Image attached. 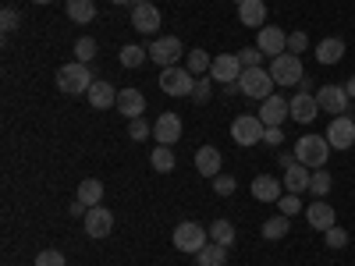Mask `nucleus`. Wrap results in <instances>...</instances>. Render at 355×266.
Listing matches in <instances>:
<instances>
[{"label":"nucleus","mask_w":355,"mask_h":266,"mask_svg":"<svg viewBox=\"0 0 355 266\" xmlns=\"http://www.w3.org/2000/svg\"><path fill=\"white\" fill-rule=\"evenodd\" d=\"M93 82H96L93 68L82 64V61H71V64H64L61 71H57V89H61V93H68V96L89 93V89H93Z\"/></svg>","instance_id":"f257e3e1"},{"label":"nucleus","mask_w":355,"mask_h":266,"mask_svg":"<svg viewBox=\"0 0 355 266\" xmlns=\"http://www.w3.org/2000/svg\"><path fill=\"white\" fill-rule=\"evenodd\" d=\"M295 160L320 170L323 163L331 160V142H327V135H302L299 142H295Z\"/></svg>","instance_id":"f03ea898"},{"label":"nucleus","mask_w":355,"mask_h":266,"mask_svg":"<svg viewBox=\"0 0 355 266\" xmlns=\"http://www.w3.org/2000/svg\"><path fill=\"white\" fill-rule=\"evenodd\" d=\"M274 78L266 68H245L242 78H239V93H245L249 100H266V96H274Z\"/></svg>","instance_id":"7ed1b4c3"},{"label":"nucleus","mask_w":355,"mask_h":266,"mask_svg":"<svg viewBox=\"0 0 355 266\" xmlns=\"http://www.w3.org/2000/svg\"><path fill=\"white\" fill-rule=\"evenodd\" d=\"M206 238H210V231H206V227H199L196 220H182V224L174 227V249H182V252H192V256H199L206 245H210Z\"/></svg>","instance_id":"20e7f679"},{"label":"nucleus","mask_w":355,"mask_h":266,"mask_svg":"<svg viewBox=\"0 0 355 266\" xmlns=\"http://www.w3.org/2000/svg\"><path fill=\"white\" fill-rule=\"evenodd\" d=\"M270 78L277 82V85H299L302 78H306V71H302V61H299V53H281V57H274L270 61Z\"/></svg>","instance_id":"39448f33"},{"label":"nucleus","mask_w":355,"mask_h":266,"mask_svg":"<svg viewBox=\"0 0 355 266\" xmlns=\"http://www.w3.org/2000/svg\"><path fill=\"white\" fill-rule=\"evenodd\" d=\"M263 132H266V125L259 121V114H242V117H234V121H231V139L239 145L263 142Z\"/></svg>","instance_id":"423d86ee"},{"label":"nucleus","mask_w":355,"mask_h":266,"mask_svg":"<svg viewBox=\"0 0 355 266\" xmlns=\"http://www.w3.org/2000/svg\"><path fill=\"white\" fill-rule=\"evenodd\" d=\"M160 89H164L167 96H192L196 75L189 68H164L160 71Z\"/></svg>","instance_id":"0eeeda50"},{"label":"nucleus","mask_w":355,"mask_h":266,"mask_svg":"<svg viewBox=\"0 0 355 266\" xmlns=\"http://www.w3.org/2000/svg\"><path fill=\"white\" fill-rule=\"evenodd\" d=\"M146 50H150V61L160 64V68H174V61L185 53V50H182V39H178V36H160V39H153Z\"/></svg>","instance_id":"6e6552de"},{"label":"nucleus","mask_w":355,"mask_h":266,"mask_svg":"<svg viewBox=\"0 0 355 266\" xmlns=\"http://www.w3.org/2000/svg\"><path fill=\"white\" fill-rule=\"evenodd\" d=\"M327 142H331V150H352L355 145V121L348 114H341V117H331V125H327Z\"/></svg>","instance_id":"1a4fd4ad"},{"label":"nucleus","mask_w":355,"mask_h":266,"mask_svg":"<svg viewBox=\"0 0 355 266\" xmlns=\"http://www.w3.org/2000/svg\"><path fill=\"white\" fill-rule=\"evenodd\" d=\"M242 61H239V53H220V57H214V64H210V75H214V82H220V85H234L242 78Z\"/></svg>","instance_id":"9d476101"},{"label":"nucleus","mask_w":355,"mask_h":266,"mask_svg":"<svg viewBox=\"0 0 355 266\" xmlns=\"http://www.w3.org/2000/svg\"><path fill=\"white\" fill-rule=\"evenodd\" d=\"M348 93H345V85H323V89H316V103H320V110H327L331 117H341V114H348Z\"/></svg>","instance_id":"9b49d317"},{"label":"nucleus","mask_w":355,"mask_h":266,"mask_svg":"<svg viewBox=\"0 0 355 266\" xmlns=\"http://www.w3.org/2000/svg\"><path fill=\"white\" fill-rule=\"evenodd\" d=\"M256 46L263 50V57H281V53H288V36L281 33L277 25H263L259 28V36H256Z\"/></svg>","instance_id":"f8f14e48"},{"label":"nucleus","mask_w":355,"mask_h":266,"mask_svg":"<svg viewBox=\"0 0 355 266\" xmlns=\"http://www.w3.org/2000/svg\"><path fill=\"white\" fill-rule=\"evenodd\" d=\"M85 234L89 238H107V234L114 231V213L107 210V206H93V210H85Z\"/></svg>","instance_id":"ddd939ff"},{"label":"nucleus","mask_w":355,"mask_h":266,"mask_svg":"<svg viewBox=\"0 0 355 266\" xmlns=\"http://www.w3.org/2000/svg\"><path fill=\"white\" fill-rule=\"evenodd\" d=\"M284 117H291V100H284V96H266V100H263L259 121H263L266 128H281Z\"/></svg>","instance_id":"4468645a"},{"label":"nucleus","mask_w":355,"mask_h":266,"mask_svg":"<svg viewBox=\"0 0 355 266\" xmlns=\"http://www.w3.org/2000/svg\"><path fill=\"white\" fill-rule=\"evenodd\" d=\"M153 139H157V145H174L178 139H182V117L178 114H160L157 125H153Z\"/></svg>","instance_id":"2eb2a0df"},{"label":"nucleus","mask_w":355,"mask_h":266,"mask_svg":"<svg viewBox=\"0 0 355 266\" xmlns=\"http://www.w3.org/2000/svg\"><path fill=\"white\" fill-rule=\"evenodd\" d=\"M132 25H135V33L153 36L157 28H160V8H157V4H135V11H132Z\"/></svg>","instance_id":"dca6fc26"},{"label":"nucleus","mask_w":355,"mask_h":266,"mask_svg":"<svg viewBox=\"0 0 355 266\" xmlns=\"http://www.w3.org/2000/svg\"><path fill=\"white\" fill-rule=\"evenodd\" d=\"M309 181H313V170H309L306 163H299V160L284 170V192L302 195V192H309Z\"/></svg>","instance_id":"f3484780"},{"label":"nucleus","mask_w":355,"mask_h":266,"mask_svg":"<svg viewBox=\"0 0 355 266\" xmlns=\"http://www.w3.org/2000/svg\"><path fill=\"white\" fill-rule=\"evenodd\" d=\"M220 163H224V157H220L217 145H202V150L196 153V170H199L202 177H210V181L220 174Z\"/></svg>","instance_id":"a211bd4d"},{"label":"nucleus","mask_w":355,"mask_h":266,"mask_svg":"<svg viewBox=\"0 0 355 266\" xmlns=\"http://www.w3.org/2000/svg\"><path fill=\"white\" fill-rule=\"evenodd\" d=\"M252 195L259 202H277L284 195V181H277L274 174H259L256 181H252Z\"/></svg>","instance_id":"6ab92c4d"},{"label":"nucleus","mask_w":355,"mask_h":266,"mask_svg":"<svg viewBox=\"0 0 355 266\" xmlns=\"http://www.w3.org/2000/svg\"><path fill=\"white\" fill-rule=\"evenodd\" d=\"M89 107H96V110H107V107H117V89L107 82V78H96L93 89H89Z\"/></svg>","instance_id":"aec40b11"},{"label":"nucleus","mask_w":355,"mask_h":266,"mask_svg":"<svg viewBox=\"0 0 355 266\" xmlns=\"http://www.w3.org/2000/svg\"><path fill=\"white\" fill-rule=\"evenodd\" d=\"M320 114V103H316V93H299L291 100V117L299 125H313V117Z\"/></svg>","instance_id":"412c9836"},{"label":"nucleus","mask_w":355,"mask_h":266,"mask_svg":"<svg viewBox=\"0 0 355 266\" xmlns=\"http://www.w3.org/2000/svg\"><path fill=\"white\" fill-rule=\"evenodd\" d=\"M117 110H121L128 121H135V117H142V110H146V96L139 93V89H121V93H117Z\"/></svg>","instance_id":"4be33fe9"},{"label":"nucleus","mask_w":355,"mask_h":266,"mask_svg":"<svg viewBox=\"0 0 355 266\" xmlns=\"http://www.w3.org/2000/svg\"><path fill=\"white\" fill-rule=\"evenodd\" d=\"M306 220H309V227H316V231H327V227H334V206L331 202H323V199H316L309 210H306Z\"/></svg>","instance_id":"5701e85b"},{"label":"nucleus","mask_w":355,"mask_h":266,"mask_svg":"<svg viewBox=\"0 0 355 266\" xmlns=\"http://www.w3.org/2000/svg\"><path fill=\"white\" fill-rule=\"evenodd\" d=\"M239 18H242V25H249V28H263V21H266V4H263V0H239Z\"/></svg>","instance_id":"b1692460"},{"label":"nucleus","mask_w":355,"mask_h":266,"mask_svg":"<svg viewBox=\"0 0 355 266\" xmlns=\"http://www.w3.org/2000/svg\"><path fill=\"white\" fill-rule=\"evenodd\" d=\"M341 57H345V39H338V36L323 39V43L316 46V61H320V64H338Z\"/></svg>","instance_id":"393cba45"},{"label":"nucleus","mask_w":355,"mask_h":266,"mask_svg":"<svg viewBox=\"0 0 355 266\" xmlns=\"http://www.w3.org/2000/svg\"><path fill=\"white\" fill-rule=\"evenodd\" d=\"M103 199V185L96 181V177H85V181L78 185V202L85 206V210H93V206H100Z\"/></svg>","instance_id":"a878e982"},{"label":"nucleus","mask_w":355,"mask_h":266,"mask_svg":"<svg viewBox=\"0 0 355 266\" xmlns=\"http://www.w3.org/2000/svg\"><path fill=\"white\" fill-rule=\"evenodd\" d=\"M68 18L78 21V25H89L96 18V4L93 0H68Z\"/></svg>","instance_id":"bb28decb"},{"label":"nucleus","mask_w":355,"mask_h":266,"mask_svg":"<svg viewBox=\"0 0 355 266\" xmlns=\"http://www.w3.org/2000/svg\"><path fill=\"white\" fill-rule=\"evenodd\" d=\"M117 61H121L125 68H142L146 61H150V50H146V46H135V43H128V46H121V53H117Z\"/></svg>","instance_id":"cd10ccee"},{"label":"nucleus","mask_w":355,"mask_h":266,"mask_svg":"<svg viewBox=\"0 0 355 266\" xmlns=\"http://www.w3.org/2000/svg\"><path fill=\"white\" fill-rule=\"evenodd\" d=\"M224 263H227V249L217 245V242H214V245H206V249L196 256V266H224Z\"/></svg>","instance_id":"c85d7f7f"},{"label":"nucleus","mask_w":355,"mask_h":266,"mask_svg":"<svg viewBox=\"0 0 355 266\" xmlns=\"http://www.w3.org/2000/svg\"><path fill=\"white\" fill-rule=\"evenodd\" d=\"M206 231H210V238H214L217 245H224V249L234 242V224H231V220H214Z\"/></svg>","instance_id":"c756f323"},{"label":"nucleus","mask_w":355,"mask_h":266,"mask_svg":"<svg viewBox=\"0 0 355 266\" xmlns=\"http://www.w3.org/2000/svg\"><path fill=\"white\" fill-rule=\"evenodd\" d=\"M150 163H153V170H160V174H171L174 170V153H171V145H157L153 150V157H150Z\"/></svg>","instance_id":"7c9ffc66"},{"label":"nucleus","mask_w":355,"mask_h":266,"mask_svg":"<svg viewBox=\"0 0 355 266\" xmlns=\"http://www.w3.org/2000/svg\"><path fill=\"white\" fill-rule=\"evenodd\" d=\"M288 227H291V220L281 213V217H270V220H263V238H284V234H288Z\"/></svg>","instance_id":"2f4dec72"},{"label":"nucleus","mask_w":355,"mask_h":266,"mask_svg":"<svg viewBox=\"0 0 355 266\" xmlns=\"http://www.w3.org/2000/svg\"><path fill=\"white\" fill-rule=\"evenodd\" d=\"M210 64H214V57L206 53V50H189V71H192V75L210 71Z\"/></svg>","instance_id":"473e14b6"},{"label":"nucleus","mask_w":355,"mask_h":266,"mask_svg":"<svg viewBox=\"0 0 355 266\" xmlns=\"http://www.w3.org/2000/svg\"><path fill=\"white\" fill-rule=\"evenodd\" d=\"M331 185H334V181H331V174L323 170V167H320V170H313V181H309V192H313L316 199H323V195H327V192H331Z\"/></svg>","instance_id":"72a5a7b5"},{"label":"nucleus","mask_w":355,"mask_h":266,"mask_svg":"<svg viewBox=\"0 0 355 266\" xmlns=\"http://www.w3.org/2000/svg\"><path fill=\"white\" fill-rule=\"evenodd\" d=\"M93 57H96V39H93V36H82V39L75 43V61L89 64Z\"/></svg>","instance_id":"f704fd0d"},{"label":"nucleus","mask_w":355,"mask_h":266,"mask_svg":"<svg viewBox=\"0 0 355 266\" xmlns=\"http://www.w3.org/2000/svg\"><path fill=\"white\" fill-rule=\"evenodd\" d=\"M277 210H281L284 217H295V213H302V199L295 195V192H288V195L277 199Z\"/></svg>","instance_id":"c9c22d12"},{"label":"nucleus","mask_w":355,"mask_h":266,"mask_svg":"<svg viewBox=\"0 0 355 266\" xmlns=\"http://www.w3.org/2000/svg\"><path fill=\"white\" fill-rule=\"evenodd\" d=\"M323 238H327V249H345V245H348V231L334 224V227L323 231Z\"/></svg>","instance_id":"e433bc0d"},{"label":"nucleus","mask_w":355,"mask_h":266,"mask_svg":"<svg viewBox=\"0 0 355 266\" xmlns=\"http://www.w3.org/2000/svg\"><path fill=\"white\" fill-rule=\"evenodd\" d=\"M214 93V78H196V89H192V100L196 103H206Z\"/></svg>","instance_id":"4c0bfd02"},{"label":"nucleus","mask_w":355,"mask_h":266,"mask_svg":"<svg viewBox=\"0 0 355 266\" xmlns=\"http://www.w3.org/2000/svg\"><path fill=\"white\" fill-rule=\"evenodd\" d=\"M239 61H242V68H263V50L259 46H245L242 53H239Z\"/></svg>","instance_id":"58836bf2"},{"label":"nucleus","mask_w":355,"mask_h":266,"mask_svg":"<svg viewBox=\"0 0 355 266\" xmlns=\"http://www.w3.org/2000/svg\"><path fill=\"white\" fill-rule=\"evenodd\" d=\"M234 188H239V181H234L231 174H217V177H214V192H217V195H231Z\"/></svg>","instance_id":"ea45409f"},{"label":"nucleus","mask_w":355,"mask_h":266,"mask_svg":"<svg viewBox=\"0 0 355 266\" xmlns=\"http://www.w3.org/2000/svg\"><path fill=\"white\" fill-rule=\"evenodd\" d=\"M128 135L135 139V142H142V139H150L153 135V128L142 121V117H135V121H128Z\"/></svg>","instance_id":"a19ab883"},{"label":"nucleus","mask_w":355,"mask_h":266,"mask_svg":"<svg viewBox=\"0 0 355 266\" xmlns=\"http://www.w3.org/2000/svg\"><path fill=\"white\" fill-rule=\"evenodd\" d=\"M36 266H64V256L57 252V249H43L36 256Z\"/></svg>","instance_id":"79ce46f5"},{"label":"nucleus","mask_w":355,"mask_h":266,"mask_svg":"<svg viewBox=\"0 0 355 266\" xmlns=\"http://www.w3.org/2000/svg\"><path fill=\"white\" fill-rule=\"evenodd\" d=\"M18 11L15 8H4V11H0V28H4V33H15V28H18Z\"/></svg>","instance_id":"37998d69"},{"label":"nucleus","mask_w":355,"mask_h":266,"mask_svg":"<svg viewBox=\"0 0 355 266\" xmlns=\"http://www.w3.org/2000/svg\"><path fill=\"white\" fill-rule=\"evenodd\" d=\"M306 46H309L306 33H291V36H288V53H302Z\"/></svg>","instance_id":"c03bdc74"},{"label":"nucleus","mask_w":355,"mask_h":266,"mask_svg":"<svg viewBox=\"0 0 355 266\" xmlns=\"http://www.w3.org/2000/svg\"><path fill=\"white\" fill-rule=\"evenodd\" d=\"M281 139H284L281 128H266V132H263V142H270V145H281Z\"/></svg>","instance_id":"a18cd8bd"},{"label":"nucleus","mask_w":355,"mask_h":266,"mask_svg":"<svg viewBox=\"0 0 355 266\" xmlns=\"http://www.w3.org/2000/svg\"><path fill=\"white\" fill-rule=\"evenodd\" d=\"M71 217H85V206H82V202H78V199H75V202H71Z\"/></svg>","instance_id":"49530a36"},{"label":"nucleus","mask_w":355,"mask_h":266,"mask_svg":"<svg viewBox=\"0 0 355 266\" xmlns=\"http://www.w3.org/2000/svg\"><path fill=\"white\" fill-rule=\"evenodd\" d=\"M345 93H348V96H355V75H352V78L345 82Z\"/></svg>","instance_id":"de8ad7c7"},{"label":"nucleus","mask_w":355,"mask_h":266,"mask_svg":"<svg viewBox=\"0 0 355 266\" xmlns=\"http://www.w3.org/2000/svg\"><path fill=\"white\" fill-rule=\"evenodd\" d=\"M132 4H153V0H132Z\"/></svg>","instance_id":"09e8293b"},{"label":"nucleus","mask_w":355,"mask_h":266,"mask_svg":"<svg viewBox=\"0 0 355 266\" xmlns=\"http://www.w3.org/2000/svg\"><path fill=\"white\" fill-rule=\"evenodd\" d=\"M110 4H132V0H110Z\"/></svg>","instance_id":"8fccbe9b"},{"label":"nucleus","mask_w":355,"mask_h":266,"mask_svg":"<svg viewBox=\"0 0 355 266\" xmlns=\"http://www.w3.org/2000/svg\"><path fill=\"white\" fill-rule=\"evenodd\" d=\"M33 4H50V0H33Z\"/></svg>","instance_id":"3c124183"}]
</instances>
